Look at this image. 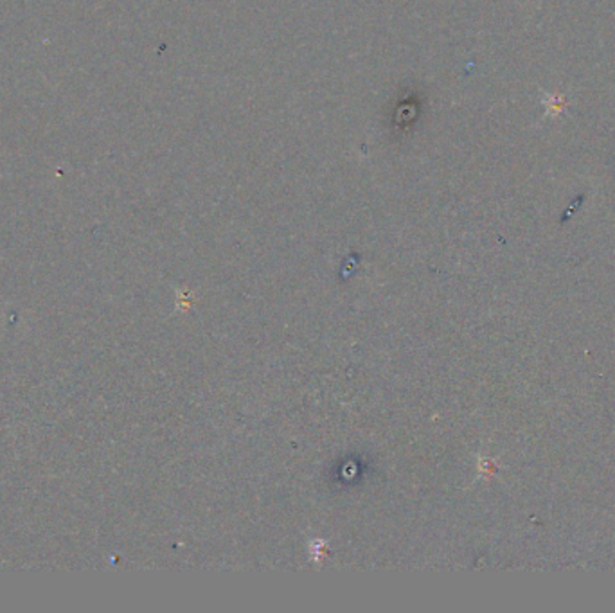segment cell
Wrapping results in <instances>:
<instances>
[]
</instances>
